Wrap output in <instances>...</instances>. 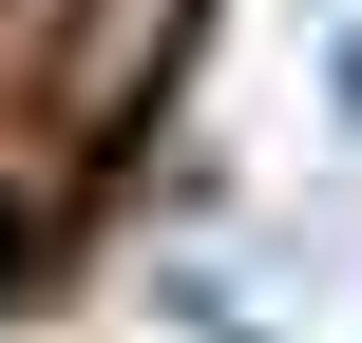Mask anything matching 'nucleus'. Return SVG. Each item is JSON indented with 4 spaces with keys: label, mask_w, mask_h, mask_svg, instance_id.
<instances>
[{
    "label": "nucleus",
    "mask_w": 362,
    "mask_h": 343,
    "mask_svg": "<svg viewBox=\"0 0 362 343\" xmlns=\"http://www.w3.org/2000/svg\"><path fill=\"white\" fill-rule=\"evenodd\" d=\"M344 115H362V38H344Z\"/></svg>",
    "instance_id": "7ed1b4c3"
},
{
    "label": "nucleus",
    "mask_w": 362,
    "mask_h": 343,
    "mask_svg": "<svg viewBox=\"0 0 362 343\" xmlns=\"http://www.w3.org/2000/svg\"><path fill=\"white\" fill-rule=\"evenodd\" d=\"M19 248H38V229H19V191H0V286H19Z\"/></svg>",
    "instance_id": "f03ea898"
},
{
    "label": "nucleus",
    "mask_w": 362,
    "mask_h": 343,
    "mask_svg": "<svg viewBox=\"0 0 362 343\" xmlns=\"http://www.w3.org/2000/svg\"><path fill=\"white\" fill-rule=\"evenodd\" d=\"M95 57V0H0V76H76Z\"/></svg>",
    "instance_id": "f257e3e1"
}]
</instances>
